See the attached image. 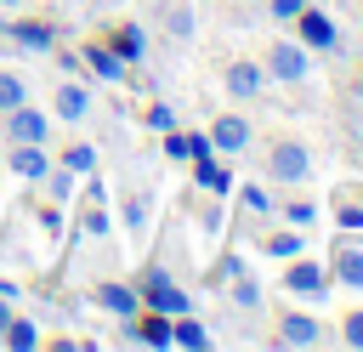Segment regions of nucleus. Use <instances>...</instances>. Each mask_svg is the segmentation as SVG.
Instances as JSON below:
<instances>
[{"instance_id": "obj_1", "label": "nucleus", "mask_w": 363, "mask_h": 352, "mask_svg": "<svg viewBox=\"0 0 363 352\" xmlns=\"http://www.w3.org/2000/svg\"><path fill=\"white\" fill-rule=\"evenodd\" d=\"M261 165H267V182H278V187H301V182L312 176V148H306L301 136H272Z\"/></svg>"}, {"instance_id": "obj_37", "label": "nucleus", "mask_w": 363, "mask_h": 352, "mask_svg": "<svg viewBox=\"0 0 363 352\" xmlns=\"http://www.w3.org/2000/svg\"><path fill=\"white\" fill-rule=\"evenodd\" d=\"M51 57H57L62 74H85V57H79V51H51Z\"/></svg>"}, {"instance_id": "obj_8", "label": "nucleus", "mask_w": 363, "mask_h": 352, "mask_svg": "<svg viewBox=\"0 0 363 352\" xmlns=\"http://www.w3.org/2000/svg\"><path fill=\"white\" fill-rule=\"evenodd\" d=\"M221 85H227V97L255 102V97L267 91V68H261V62H250V57H233V62L221 68Z\"/></svg>"}, {"instance_id": "obj_38", "label": "nucleus", "mask_w": 363, "mask_h": 352, "mask_svg": "<svg viewBox=\"0 0 363 352\" xmlns=\"http://www.w3.org/2000/svg\"><path fill=\"white\" fill-rule=\"evenodd\" d=\"M6 324H11V295H0V335H6Z\"/></svg>"}, {"instance_id": "obj_17", "label": "nucleus", "mask_w": 363, "mask_h": 352, "mask_svg": "<svg viewBox=\"0 0 363 352\" xmlns=\"http://www.w3.org/2000/svg\"><path fill=\"white\" fill-rule=\"evenodd\" d=\"M6 165H11L23 182H45V170H51V159H45V142H11Z\"/></svg>"}, {"instance_id": "obj_36", "label": "nucleus", "mask_w": 363, "mask_h": 352, "mask_svg": "<svg viewBox=\"0 0 363 352\" xmlns=\"http://www.w3.org/2000/svg\"><path fill=\"white\" fill-rule=\"evenodd\" d=\"M306 0H267V11L278 17V23H295V11H301Z\"/></svg>"}, {"instance_id": "obj_5", "label": "nucleus", "mask_w": 363, "mask_h": 352, "mask_svg": "<svg viewBox=\"0 0 363 352\" xmlns=\"http://www.w3.org/2000/svg\"><path fill=\"white\" fill-rule=\"evenodd\" d=\"M295 40H301L306 51H335V45H340V28H335V17H329V11L301 6V11H295Z\"/></svg>"}, {"instance_id": "obj_25", "label": "nucleus", "mask_w": 363, "mask_h": 352, "mask_svg": "<svg viewBox=\"0 0 363 352\" xmlns=\"http://www.w3.org/2000/svg\"><path fill=\"white\" fill-rule=\"evenodd\" d=\"M17 102H28V79L17 68H0V114H11Z\"/></svg>"}, {"instance_id": "obj_13", "label": "nucleus", "mask_w": 363, "mask_h": 352, "mask_svg": "<svg viewBox=\"0 0 363 352\" xmlns=\"http://www.w3.org/2000/svg\"><path fill=\"white\" fill-rule=\"evenodd\" d=\"M51 114H57L62 125H79V119L91 114V91H85L74 74H62V85H57V97H51Z\"/></svg>"}, {"instance_id": "obj_34", "label": "nucleus", "mask_w": 363, "mask_h": 352, "mask_svg": "<svg viewBox=\"0 0 363 352\" xmlns=\"http://www.w3.org/2000/svg\"><path fill=\"white\" fill-rule=\"evenodd\" d=\"M238 267H244V261H238V255H221V261H216V267H210V278H204V284H210V290H221V284H227V278H233V273H238Z\"/></svg>"}, {"instance_id": "obj_20", "label": "nucleus", "mask_w": 363, "mask_h": 352, "mask_svg": "<svg viewBox=\"0 0 363 352\" xmlns=\"http://www.w3.org/2000/svg\"><path fill=\"white\" fill-rule=\"evenodd\" d=\"M255 250H261V255H272V261H289V255H301V250H306V233H301V227H278V233L267 227V233L255 238Z\"/></svg>"}, {"instance_id": "obj_14", "label": "nucleus", "mask_w": 363, "mask_h": 352, "mask_svg": "<svg viewBox=\"0 0 363 352\" xmlns=\"http://www.w3.org/2000/svg\"><path fill=\"white\" fill-rule=\"evenodd\" d=\"M278 346H323L318 312H284L278 318Z\"/></svg>"}, {"instance_id": "obj_21", "label": "nucleus", "mask_w": 363, "mask_h": 352, "mask_svg": "<svg viewBox=\"0 0 363 352\" xmlns=\"http://www.w3.org/2000/svg\"><path fill=\"white\" fill-rule=\"evenodd\" d=\"M335 221H340V233H357L363 227V182H346L335 193Z\"/></svg>"}, {"instance_id": "obj_10", "label": "nucleus", "mask_w": 363, "mask_h": 352, "mask_svg": "<svg viewBox=\"0 0 363 352\" xmlns=\"http://www.w3.org/2000/svg\"><path fill=\"white\" fill-rule=\"evenodd\" d=\"M91 301L102 307V312H113V318H130V312H142V295H136V278L125 284V278H102L96 290H91Z\"/></svg>"}, {"instance_id": "obj_39", "label": "nucleus", "mask_w": 363, "mask_h": 352, "mask_svg": "<svg viewBox=\"0 0 363 352\" xmlns=\"http://www.w3.org/2000/svg\"><path fill=\"white\" fill-rule=\"evenodd\" d=\"M0 131H6V114H0Z\"/></svg>"}, {"instance_id": "obj_15", "label": "nucleus", "mask_w": 363, "mask_h": 352, "mask_svg": "<svg viewBox=\"0 0 363 352\" xmlns=\"http://www.w3.org/2000/svg\"><path fill=\"white\" fill-rule=\"evenodd\" d=\"M108 45H113V57H119L125 68H136V62L147 57V28H142V23H113V28H108Z\"/></svg>"}, {"instance_id": "obj_16", "label": "nucleus", "mask_w": 363, "mask_h": 352, "mask_svg": "<svg viewBox=\"0 0 363 352\" xmlns=\"http://www.w3.org/2000/svg\"><path fill=\"white\" fill-rule=\"evenodd\" d=\"M159 148H164V159H176V165H182V159L193 165V159H204V153H216L204 131H176V125L164 131V142H159Z\"/></svg>"}, {"instance_id": "obj_23", "label": "nucleus", "mask_w": 363, "mask_h": 352, "mask_svg": "<svg viewBox=\"0 0 363 352\" xmlns=\"http://www.w3.org/2000/svg\"><path fill=\"white\" fill-rule=\"evenodd\" d=\"M221 290H227V295H233V307H244V312H255V307H261V284L250 278V267H238Z\"/></svg>"}, {"instance_id": "obj_12", "label": "nucleus", "mask_w": 363, "mask_h": 352, "mask_svg": "<svg viewBox=\"0 0 363 352\" xmlns=\"http://www.w3.org/2000/svg\"><path fill=\"white\" fill-rule=\"evenodd\" d=\"M329 278L346 284V290H363V244H357V238H335V250H329Z\"/></svg>"}, {"instance_id": "obj_7", "label": "nucleus", "mask_w": 363, "mask_h": 352, "mask_svg": "<svg viewBox=\"0 0 363 352\" xmlns=\"http://www.w3.org/2000/svg\"><path fill=\"white\" fill-rule=\"evenodd\" d=\"M6 142H51V114L45 108H34V102H17L11 114H6V131H0Z\"/></svg>"}, {"instance_id": "obj_11", "label": "nucleus", "mask_w": 363, "mask_h": 352, "mask_svg": "<svg viewBox=\"0 0 363 352\" xmlns=\"http://www.w3.org/2000/svg\"><path fill=\"white\" fill-rule=\"evenodd\" d=\"M125 341H136V346H170V312H153V307L130 312L125 318Z\"/></svg>"}, {"instance_id": "obj_28", "label": "nucleus", "mask_w": 363, "mask_h": 352, "mask_svg": "<svg viewBox=\"0 0 363 352\" xmlns=\"http://www.w3.org/2000/svg\"><path fill=\"white\" fill-rule=\"evenodd\" d=\"M62 165H68L74 176H91V170H96V148H91V142H74V148L62 153Z\"/></svg>"}, {"instance_id": "obj_4", "label": "nucleus", "mask_w": 363, "mask_h": 352, "mask_svg": "<svg viewBox=\"0 0 363 352\" xmlns=\"http://www.w3.org/2000/svg\"><path fill=\"white\" fill-rule=\"evenodd\" d=\"M261 68H267V79H278V85H301V79L312 74V51H306L301 40H272Z\"/></svg>"}, {"instance_id": "obj_31", "label": "nucleus", "mask_w": 363, "mask_h": 352, "mask_svg": "<svg viewBox=\"0 0 363 352\" xmlns=\"http://www.w3.org/2000/svg\"><path fill=\"white\" fill-rule=\"evenodd\" d=\"M142 119H147V131H159V136H164V131L176 125V108H170V102H147V114H142Z\"/></svg>"}, {"instance_id": "obj_9", "label": "nucleus", "mask_w": 363, "mask_h": 352, "mask_svg": "<svg viewBox=\"0 0 363 352\" xmlns=\"http://www.w3.org/2000/svg\"><path fill=\"white\" fill-rule=\"evenodd\" d=\"M204 136H210V148H216V153H227V159H233V153H244V148H250V136H255V131H250V119H244V114H216V125H210Z\"/></svg>"}, {"instance_id": "obj_3", "label": "nucleus", "mask_w": 363, "mask_h": 352, "mask_svg": "<svg viewBox=\"0 0 363 352\" xmlns=\"http://www.w3.org/2000/svg\"><path fill=\"white\" fill-rule=\"evenodd\" d=\"M278 284H284L289 295H301V301H323V295L335 290V278H329V261H312L306 250L284 261V278H278Z\"/></svg>"}, {"instance_id": "obj_26", "label": "nucleus", "mask_w": 363, "mask_h": 352, "mask_svg": "<svg viewBox=\"0 0 363 352\" xmlns=\"http://www.w3.org/2000/svg\"><path fill=\"white\" fill-rule=\"evenodd\" d=\"M238 193V204H244V216H272L278 204H272V193L267 187H255V182H244V187H233Z\"/></svg>"}, {"instance_id": "obj_19", "label": "nucleus", "mask_w": 363, "mask_h": 352, "mask_svg": "<svg viewBox=\"0 0 363 352\" xmlns=\"http://www.w3.org/2000/svg\"><path fill=\"white\" fill-rule=\"evenodd\" d=\"M79 57H85V68H91L96 79H108V85H119V79H125V62L113 57V45H108V40H91V45H79Z\"/></svg>"}, {"instance_id": "obj_29", "label": "nucleus", "mask_w": 363, "mask_h": 352, "mask_svg": "<svg viewBox=\"0 0 363 352\" xmlns=\"http://www.w3.org/2000/svg\"><path fill=\"white\" fill-rule=\"evenodd\" d=\"M147 210H153V199H147V193H130V199H125V227H130V233H147Z\"/></svg>"}, {"instance_id": "obj_40", "label": "nucleus", "mask_w": 363, "mask_h": 352, "mask_svg": "<svg viewBox=\"0 0 363 352\" xmlns=\"http://www.w3.org/2000/svg\"><path fill=\"white\" fill-rule=\"evenodd\" d=\"M0 6H17V0H0Z\"/></svg>"}, {"instance_id": "obj_33", "label": "nucleus", "mask_w": 363, "mask_h": 352, "mask_svg": "<svg viewBox=\"0 0 363 352\" xmlns=\"http://www.w3.org/2000/svg\"><path fill=\"white\" fill-rule=\"evenodd\" d=\"M45 182H51V199H68V193H74V170H68V165L45 170Z\"/></svg>"}, {"instance_id": "obj_22", "label": "nucleus", "mask_w": 363, "mask_h": 352, "mask_svg": "<svg viewBox=\"0 0 363 352\" xmlns=\"http://www.w3.org/2000/svg\"><path fill=\"white\" fill-rule=\"evenodd\" d=\"M170 346H187V352H204L210 346V329L193 318V312H176L170 318Z\"/></svg>"}, {"instance_id": "obj_35", "label": "nucleus", "mask_w": 363, "mask_h": 352, "mask_svg": "<svg viewBox=\"0 0 363 352\" xmlns=\"http://www.w3.org/2000/svg\"><path fill=\"white\" fill-rule=\"evenodd\" d=\"M340 341H346V346H363V307L340 318Z\"/></svg>"}, {"instance_id": "obj_6", "label": "nucleus", "mask_w": 363, "mask_h": 352, "mask_svg": "<svg viewBox=\"0 0 363 352\" xmlns=\"http://www.w3.org/2000/svg\"><path fill=\"white\" fill-rule=\"evenodd\" d=\"M6 40L17 51H28V57H45V51H57V23H45V17H11Z\"/></svg>"}, {"instance_id": "obj_27", "label": "nucleus", "mask_w": 363, "mask_h": 352, "mask_svg": "<svg viewBox=\"0 0 363 352\" xmlns=\"http://www.w3.org/2000/svg\"><path fill=\"white\" fill-rule=\"evenodd\" d=\"M164 28H170L176 40H193V11H187L182 0H170V6H164Z\"/></svg>"}, {"instance_id": "obj_24", "label": "nucleus", "mask_w": 363, "mask_h": 352, "mask_svg": "<svg viewBox=\"0 0 363 352\" xmlns=\"http://www.w3.org/2000/svg\"><path fill=\"white\" fill-rule=\"evenodd\" d=\"M0 346H11V352H34V346H40V329H34V318H23V312H11V324H6V335H0Z\"/></svg>"}, {"instance_id": "obj_32", "label": "nucleus", "mask_w": 363, "mask_h": 352, "mask_svg": "<svg viewBox=\"0 0 363 352\" xmlns=\"http://www.w3.org/2000/svg\"><path fill=\"white\" fill-rule=\"evenodd\" d=\"M85 233H91V238H108V233H113V221H108V210H102L96 199H91V210H85Z\"/></svg>"}, {"instance_id": "obj_30", "label": "nucleus", "mask_w": 363, "mask_h": 352, "mask_svg": "<svg viewBox=\"0 0 363 352\" xmlns=\"http://www.w3.org/2000/svg\"><path fill=\"white\" fill-rule=\"evenodd\" d=\"M284 221H289V227H312V221H318V204H312V199H289V204H284Z\"/></svg>"}, {"instance_id": "obj_2", "label": "nucleus", "mask_w": 363, "mask_h": 352, "mask_svg": "<svg viewBox=\"0 0 363 352\" xmlns=\"http://www.w3.org/2000/svg\"><path fill=\"white\" fill-rule=\"evenodd\" d=\"M136 295H142V307L170 312V318H176V312H193V295H187V290H182V284H176V278L159 267V261L136 273Z\"/></svg>"}, {"instance_id": "obj_18", "label": "nucleus", "mask_w": 363, "mask_h": 352, "mask_svg": "<svg viewBox=\"0 0 363 352\" xmlns=\"http://www.w3.org/2000/svg\"><path fill=\"white\" fill-rule=\"evenodd\" d=\"M193 182H199V187H204L210 199H227V193L238 187V182H233V170H227V165H221L216 153H204V159H193Z\"/></svg>"}]
</instances>
